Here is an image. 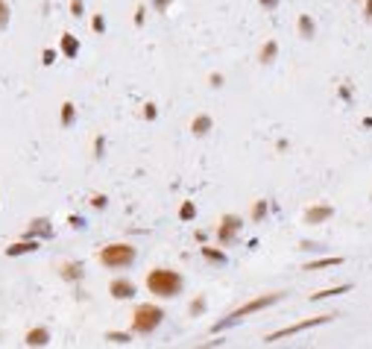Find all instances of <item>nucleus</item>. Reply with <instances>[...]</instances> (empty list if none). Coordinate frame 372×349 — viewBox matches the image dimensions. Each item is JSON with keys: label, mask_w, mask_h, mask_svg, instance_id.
<instances>
[{"label": "nucleus", "mask_w": 372, "mask_h": 349, "mask_svg": "<svg viewBox=\"0 0 372 349\" xmlns=\"http://www.w3.org/2000/svg\"><path fill=\"white\" fill-rule=\"evenodd\" d=\"M203 255H205V258H211V261H226V255H223V252H217V249H208V246H203Z\"/></svg>", "instance_id": "aec40b11"}, {"label": "nucleus", "mask_w": 372, "mask_h": 349, "mask_svg": "<svg viewBox=\"0 0 372 349\" xmlns=\"http://www.w3.org/2000/svg\"><path fill=\"white\" fill-rule=\"evenodd\" d=\"M208 129H211V118H197V121H194V132H197V135H203V132H208Z\"/></svg>", "instance_id": "2eb2a0df"}, {"label": "nucleus", "mask_w": 372, "mask_h": 349, "mask_svg": "<svg viewBox=\"0 0 372 349\" xmlns=\"http://www.w3.org/2000/svg\"><path fill=\"white\" fill-rule=\"evenodd\" d=\"M9 24V3L6 0H0V30Z\"/></svg>", "instance_id": "a211bd4d"}, {"label": "nucleus", "mask_w": 372, "mask_h": 349, "mask_svg": "<svg viewBox=\"0 0 372 349\" xmlns=\"http://www.w3.org/2000/svg\"><path fill=\"white\" fill-rule=\"evenodd\" d=\"M144 118H147V121H152V118H155V106H152V103H147V109H144Z\"/></svg>", "instance_id": "c85d7f7f"}, {"label": "nucleus", "mask_w": 372, "mask_h": 349, "mask_svg": "<svg viewBox=\"0 0 372 349\" xmlns=\"http://www.w3.org/2000/svg\"><path fill=\"white\" fill-rule=\"evenodd\" d=\"M299 27H302V33L308 35V38L314 35V21H311L308 15H302V18H299Z\"/></svg>", "instance_id": "f3484780"}, {"label": "nucleus", "mask_w": 372, "mask_h": 349, "mask_svg": "<svg viewBox=\"0 0 372 349\" xmlns=\"http://www.w3.org/2000/svg\"><path fill=\"white\" fill-rule=\"evenodd\" d=\"M109 291H112V297H115V299H129V297H135V285H132L129 279H115Z\"/></svg>", "instance_id": "0eeeda50"}, {"label": "nucleus", "mask_w": 372, "mask_h": 349, "mask_svg": "<svg viewBox=\"0 0 372 349\" xmlns=\"http://www.w3.org/2000/svg\"><path fill=\"white\" fill-rule=\"evenodd\" d=\"M73 115H76V112H73V103L62 106V123H65V126H70V123H73Z\"/></svg>", "instance_id": "dca6fc26"}, {"label": "nucleus", "mask_w": 372, "mask_h": 349, "mask_svg": "<svg viewBox=\"0 0 372 349\" xmlns=\"http://www.w3.org/2000/svg\"><path fill=\"white\" fill-rule=\"evenodd\" d=\"M275 53H278V44H275V41H267V44L261 47V62L270 65L272 59H275Z\"/></svg>", "instance_id": "ddd939ff"}, {"label": "nucleus", "mask_w": 372, "mask_h": 349, "mask_svg": "<svg viewBox=\"0 0 372 349\" xmlns=\"http://www.w3.org/2000/svg\"><path fill=\"white\" fill-rule=\"evenodd\" d=\"M70 12L73 18H82V0H70Z\"/></svg>", "instance_id": "b1692460"}, {"label": "nucleus", "mask_w": 372, "mask_h": 349, "mask_svg": "<svg viewBox=\"0 0 372 349\" xmlns=\"http://www.w3.org/2000/svg\"><path fill=\"white\" fill-rule=\"evenodd\" d=\"M194 214H197V209H194V203H185V206H182V211H179V217H182V220H191Z\"/></svg>", "instance_id": "4be33fe9"}, {"label": "nucleus", "mask_w": 372, "mask_h": 349, "mask_svg": "<svg viewBox=\"0 0 372 349\" xmlns=\"http://www.w3.org/2000/svg\"><path fill=\"white\" fill-rule=\"evenodd\" d=\"M275 3H278V0H261V6H267V9H272Z\"/></svg>", "instance_id": "2f4dec72"}, {"label": "nucleus", "mask_w": 372, "mask_h": 349, "mask_svg": "<svg viewBox=\"0 0 372 349\" xmlns=\"http://www.w3.org/2000/svg\"><path fill=\"white\" fill-rule=\"evenodd\" d=\"M161 320H164V311H161V308H155V305H138L135 314H132V329H135L138 334H150Z\"/></svg>", "instance_id": "7ed1b4c3"}, {"label": "nucleus", "mask_w": 372, "mask_h": 349, "mask_svg": "<svg viewBox=\"0 0 372 349\" xmlns=\"http://www.w3.org/2000/svg\"><path fill=\"white\" fill-rule=\"evenodd\" d=\"M331 317H334V314H328V317H311V320H302V323H293V326H288V329H278V332L267 334L264 340H267V343H272V340H282V337H288V334H296V332H305V329H311V326L328 323Z\"/></svg>", "instance_id": "20e7f679"}, {"label": "nucleus", "mask_w": 372, "mask_h": 349, "mask_svg": "<svg viewBox=\"0 0 372 349\" xmlns=\"http://www.w3.org/2000/svg\"><path fill=\"white\" fill-rule=\"evenodd\" d=\"M106 337H109L112 343H129V334H120V332H109Z\"/></svg>", "instance_id": "5701e85b"}, {"label": "nucleus", "mask_w": 372, "mask_h": 349, "mask_svg": "<svg viewBox=\"0 0 372 349\" xmlns=\"http://www.w3.org/2000/svg\"><path fill=\"white\" fill-rule=\"evenodd\" d=\"M41 62H44V65H53V62H56V50H44L41 53Z\"/></svg>", "instance_id": "a878e982"}, {"label": "nucleus", "mask_w": 372, "mask_h": 349, "mask_svg": "<svg viewBox=\"0 0 372 349\" xmlns=\"http://www.w3.org/2000/svg\"><path fill=\"white\" fill-rule=\"evenodd\" d=\"M62 279L68 282L82 279V264H62Z\"/></svg>", "instance_id": "f8f14e48"}, {"label": "nucleus", "mask_w": 372, "mask_h": 349, "mask_svg": "<svg viewBox=\"0 0 372 349\" xmlns=\"http://www.w3.org/2000/svg\"><path fill=\"white\" fill-rule=\"evenodd\" d=\"M282 297H285V294H264V297L252 299V302H246L243 308H237L235 314H232V320H240V317H246V314H255V311H261V308L272 305V302H278Z\"/></svg>", "instance_id": "39448f33"}, {"label": "nucleus", "mask_w": 372, "mask_h": 349, "mask_svg": "<svg viewBox=\"0 0 372 349\" xmlns=\"http://www.w3.org/2000/svg\"><path fill=\"white\" fill-rule=\"evenodd\" d=\"M343 258H325V261H317V264H308L305 270H320V267H331V264H340Z\"/></svg>", "instance_id": "6ab92c4d"}, {"label": "nucleus", "mask_w": 372, "mask_h": 349, "mask_svg": "<svg viewBox=\"0 0 372 349\" xmlns=\"http://www.w3.org/2000/svg\"><path fill=\"white\" fill-rule=\"evenodd\" d=\"M38 249V244L35 241H18V244H12V246H6V255H24V252H35Z\"/></svg>", "instance_id": "9d476101"}, {"label": "nucleus", "mask_w": 372, "mask_h": 349, "mask_svg": "<svg viewBox=\"0 0 372 349\" xmlns=\"http://www.w3.org/2000/svg\"><path fill=\"white\" fill-rule=\"evenodd\" d=\"M44 343H50V332H47V329H33V332H27V346H44Z\"/></svg>", "instance_id": "1a4fd4ad"}, {"label": "nucleus", "mask_w": 372, "mask_h": 349, "mask_svg": "<svg viewBox=\"0 0 372 349\" xmlns=\"http://www.w3.org/2000/svg\"><path fill=\"white\" fill-rule=\"evenodd\" d=\"M100 264L103 267H112V270H120V267H129L135 261V246L129 244H109L100 249Z\"/></svg>", "instance_id": "f03ea898"}, {"label": "nucleus", "mask_w": 372, "mask_h": 349, "mask_svg": "<svg viewBox=\"0 0 372 349\" xmlns=\"http://www.w3.org/2000/svg\"><path fill=\"white\" fill-rule=\"evenodd\" d=\"M331 217V206H311V209L305 211V223H322V220H328Z\"/></svg>", "instance_id": "6e6552de"}, {"label": "nucleus", "mask_w": 372, "mask_h": 349, "mask_svg": "<svg viewBox=\"0 0 372 349\" xmlns=\"http://www.w3.org/2000/svg\"><path fill=\"white\" fill-rule=\"evenodd\" d=\"M91 206H94V209H106V197H103V194L91 197Z\"/></svg>", "instance_id": "bb28decb"}, {"label": "nucleus", "mask_w": 372, "mask_h": 349, "mask_svg": "<svg viewBox=\"0 0 372 349\" xmlns=\"http://www.w3.org/2000/svg\"><path fill=\"white\" fill-rule=\"evenodd\" d=\"M240 229V217H235V214H229V217H223L220 220V229H217V241L220 244H226V241H232L235 238V232Z\"/></svg>", "instance_id": "423d86ee"}, {"label": "nucleus", "mask_w": 372, "mask_h": 349, "mask_svg": "<svg viewBox=\"0 0 372 349\" xmlns=\"http://www.w3.org/2000/svg\"><path fill=\"white\" fill-rule=\"evenodd\" d=\"M363 12H366V18L372 21V0H366V9H363Z\"/></svg>", "instance_id": "7c9ffc66"}, {"label": "nucleus", "mask_w": 372, "mask_h": 349, "mask_svg": "<svg viewBox=\"0 0 372 349\" xmlns=\"http://www.w3.org/2000/svg\"><path fill=\"white\" fill-rule=\"evenodd\" d=\"M203 308H205V302H203V299H194V305H191V314H200Z\"/></svg>", "instance_id": "cd10ccee"}, {"label": "nucleus", "mask_w": 372, "mask_h": 349, "mask_svg": "<svg viewBox=\"0 0 372 349\" xmlns=\"http://www.w3.org/2000/svg\"><path fill=\"white\" fill-rule=\"evenodd\" d=\"M147 288H150V294L155 297H176L179 291H182V276L179 273H173V270H164V267H158V270H150V276H147Z\"/></svg>", "instance_id": "f257e3e1"}, {"label": "nucleus", "mask_w": 372, "mask_h": 349, "mask_svg": "<svg viewBox=\"0 0 372 349\" xmlns=\"http://www.w3.org/2000/svg\"><path fill=\"white\" fill-rule=\"evenodd\" d=\"M152 3H155V9H158V12H164V9H167V3H170V0H152Z\"/></svg>", "instance_id": "c756f323"}, {"label": "nucleus", "mask_w": 372, "mask_h": 349, "mask_svg": "<svg viewBox=\"0 0 372 349\" xmlns=\"http://www.w3.org/2000/svg\"><path fill=\"white\" fill-rule=\"evenodd\" d=\"M349 291V285H343V288H328V291H320V294H314L311 299H328V297H334V294H346Z\"/></svg>", "instance_id": "4468645a"}, {"label": "nucleus", "mask_w": 372, "mask_h": 349, "mask_svg": "<svg viewBox=\"0 0 372 349\" xmlns=\"http://www.w3.org/2000/svg\"><path fill=\"white\" fill-rule=\"evenodd\" d=\"M91 27H94V33H103V30H106V21H103V15L94 18V21H91Z\"/></svg>", "instance_id": "393cba45"}, {"label": "nucleus", "mask_w": 372, "mask_h": 349, "mask_svg": "<svg viewBox=\"0 0 372 349\" xmlns=\"http://www.w3.org/2000/svg\"><path fill=\"white\" fill-rule=\"evenodd\" d=\"M62 53H65V56H70V59L79 53V41H76V38H73L70 33L62 35Z\"/></svg>", "instance_id": "9b49d317"}, {"label": "nucleus", "mask_w": 372, "mask_h": 349, "mask_svg": "<svg viewBox=\"0 0 372 349\" xmlns=\"http://www.w3.org/2000/svg\"><path fill=\"white\" fill-rule=\"evenodd\" d=\"M264 214H267V200H261V203L252 209V220H261Z\"/></svg>", "instance_id": "412c9836"}]
</instances>
